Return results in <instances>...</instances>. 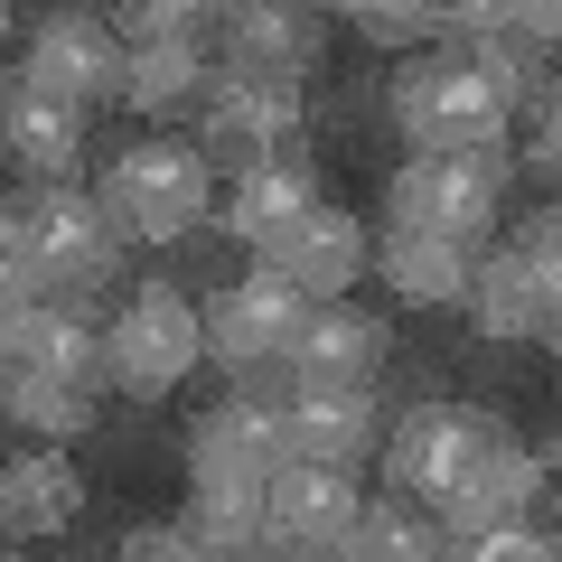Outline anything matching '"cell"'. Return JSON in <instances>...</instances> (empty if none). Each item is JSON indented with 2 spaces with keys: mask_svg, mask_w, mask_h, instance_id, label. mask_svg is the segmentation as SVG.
I'll return each instance as SVG.
<instances>
[{
  "mask_svg": "<svg viewBox=\"0 0 562 562\" xmlns=\"http://www.w3.org/2000/svg\"><path fill=\"white\" fill-rule=\"evenodd\" d=\"M76 506H85V479L66 460H47V450H20L10 479H0V516H10V535H57Z\"/></svg>",
  "mask_w": 562,
  "mask_h": 562,
  "instance_id": "23",
  "label": "cell"
},
{
  "mask_svg": "<svg viewBox=\"0 0 562 562\" xmlns=\"http://www.w3.org/2000/svg\"><path fill=\"white\" fill-rule=\"evenodd\" d=\"M469 319H479V338H553V310H543V281H535V262H525V244H497V254L479 262Z\"/></svg>",
  "mask_w": 562,
  "mask_h": 562,
  "instance_id": "20",
  "label": "cell"
},
{
  "mask_svg": "<svg viewBox=\"0 0 562 562\" xmlns=\"http://www.w3.org/2000/svg\"><path fill=\"white\" fill-rule=\"evenodd\" d=\"M441 516L431 506H413V497H375L357 516V535L338 543V562H441Z\"/></svg>",
  "mask_w": 562,
  "mask_h": 562,
  "instance_id": "24",
  "label": "cell"
},
{
  "mask_svg": "<svg viewBox=\"0 0 562 562\" xmlns=\"http://www.w3.org/2000/svg\"><path fill=\"white\" fill-rule=\"evenodd\" d=\"M384 281H394L403 301H469V281H479V254L469 244H441V235H403L384 225Z\"/></svg>",
  "mask_w": 562,
  "mask_h": 562,
  "instance_id": "21",
  "label": "cell"
},
{
  "mask_svg": "<svg viewBox=\"0 0 562 562\" xmlns=\"http://www.w3.org/2000/svg\"><path fill=\"white\" fill-rule=\"evenodd\" d=\"M291 366H301V384H366L384 366V319H366L347 301H319L301 347H291Z\"/></svg>",
  "mask_w": 562,
  "mask_h": 562,
  "instance_id": "18",
  "label": "cell"
},
{
  "mask_svg": "<svg viewBox=\"0 0 562 562\" xmlns=\"http://www.w3.org/2000/svg\"><path fill=\"white\" fill-rule=\"evenodd\" d=\"M0 132H10V160H20L38 188H66V179H76V160H85V113L47 103L29 76H10V113H0Z\"/></svg>",
  "mask_w": 562,
  "mask_h": 562,
  "instance_id": "16",
  "label": "cell"
},
{
  "mask_svg": "<svg viewBox=\"0 0 562 562\" xmlns=\"http://www.w3.org/2000/svg\"><path fill=\"white\" fill-rule=\"evenodd\" d=\"M553 338H562V328H553Z\"/></svg>",
  "mask_w": 562,
  "mask_h": 562,
  "instance_id": "35",
  "label": "cell"
},
{
  "mask_svg": "<svg viewBox=\"0 0 562 562\" xmlns=\"http://www.w3.org/2000/svg\"><path fill=\"white\" fill-rule=\"evenodd\" d=\"M254 562H301V553H272V543H262V553H254Z\"/></svg>",
  "mask_w": 562,
  "mask_h": 562,
  "instance_id": "33",
  "label": "cell"
},
{
  "mask_svg": "<svg viewBox=\"0 0 562 562\" xmlns=\"http://www.w3.org/2000/svg\"><path fill=\"white\" fill-rule=\"evenodd\" d=\"M497 450H506V431L487 413H469V403H431V413H403V431L384 441V479H394V497H413V506L441 516Z\"/></svg>",
  "mask_w": 562,
  "mask_h": 562,
  "instance_id": "2",
  "label": "cell"
},
{
  "mask_svg": "<svg viewBox=\"0 0 562 562\" xmlns=\"http://www.w3.org/2000/svg\"><path fill=\"white\" fill-rule=\"evenodd\" d=\"M525 262H535V281H543V310H553V328H562V206H543L535 225H525Z\"/></svg>",
  "mask_w": 562,
  "mask_h": 562,
  "instance_id": "28",
  "label": "cell"
},
{
  "mask_svg": "<svg viewBox=\"0 0 562 562\" xmlns=\"http://www.w3.org/2000/svg\"><path fill=\"white\" fill-rule=\"evenodd\" d=\"M291 422V460H319V469H357L375 450V394L366 384H301L281 403Z\"/></svg>",
  "mask_w": 562,
  "mask_h": 562,
  "instance_id": "13",
  "label": "cell"
},
{
  "mask_svg": "<svg viewBox=\"0 0 562 562\" xmlns=\"http://www.w3.org/2000/svg\"><path fill=\"white\" fill-rule=\"evenodd\" d=\"M10 422L20 431H38V441H66V431H85V394L76 384H47V375H29V366H10Z\"/></svg>",
  "mask_w": 562,
  "mask_h": 562,
  "instance_id": "26",
  "label": "cell"
},
{
  "mask_svg": "<svg viewBox=\"0 0 562 562\" xmlns=\"http://www.w3.org/2000/svg\"><path fill=\"white\" fill-rule=\"evenodd\" d=\"M122 562H206V553L179 535V525H140V535L122 543Z\"/></svg>",
  "mask_w": 562,
  "mask_h": 562,
  "instance_id": "31",
  "label": "cell"
},
{
  "mask_svg": "<svg viewBox=\"0 0 562 562\" xmlns=\"http://www.w3.org/2000/svg\"><path fill=\"white\" fill-rule=\"evenodd\" d=\"M113 225L122 235H140V244H169V235H188V225L206 216V150H188V140H169V132H150V140H132L113 160Z\"/></svg>",
  "mask_w": 562,
  "mask_h": 562,
  "instance_id": "4",
  "label": "cell"
},
{
  "mask_svg": "<svg viewBox=\"0 0 562 562\" xmlns=\"http://www.w3.org/2000/svg\"><path fill=\"white\" fill-rule=\"evenodd\" d=\"M10 366H29V375H47V384H76V394H94L103 375H113V338H103L85 310H66V301H38V310H10Z\"/></svg>",
  "mask_w": 562,
  "mask_h": 562,
  "instance_id": "10",
  "label": "cell"
},
{
  "mask_svg": "<svg viewBox=\"0 0 562 562\" xmlns=\"http://www.w3.org/2000/svg\"><path fill=\"white\" fill-rule=\"evenodd\" d=\"M262 262H272V272H291V281L310 291V301H338L347 281L366 272V225L347 216V206H319V216H310L301 235H281Z\"/></svg>",
  "mask_w": 562,
  "mask_h": 562,
  "instance_id": "17",
  "label": "cell"
},
{
  "mask_svg": "<svg viewBox=\"0 0 562 562\" xmlns=\"http://www.w3.org/2000/svg\"><path fill=\"white\" fill-rule=\"evenodd\" d=\"M543 497H553V487H543V469L525 460L516 441H506L497 460H487L479 479H469L460 497L441 506V535H497V525H525V516H535Z\"/></svg>",
  "mask_w": 562,
  "mask_h": 562,
  "instance_id": "19",
  "label": "cell"
},
{
  "mask_svg": "<svg viewBox=\"0 0 562 562\" xmlns=\"http://www.w3.org/2000/svg\"><path fill=\"white\" fill-rule=\"evenodd\" d=\"M553 497H562V487H553Z\"/></svg>",
  "mask_w": 562,
  "mask_h": 562,
  "instance_id": "34",
  "label": "cell"
},
{
  "mask_svg": "<svg viewBox=\"0 0 562 562\" xmlns=\"http://www.w3.org/2000/svg\"><path fill=\"white\" fill-rule=\"evenodd\" d=\"M319 216V169L301 160V150H281V160H262V169H244L235 179V198H225V225H235L254 254H272L281 235H301V225Z\"/></svg>",
  "mask_w": 562,
  "mask_h": 562,
  "instance_id": "15",
  "label": "cell"
},
{
  "mask_svg": "<svg viewBox=\"0 0 562 562\" xmlns=\"http://www.w3.org/2000/svg\"><path fill=\"white\" fill-rule=\"evenodd\" d=\"M206 347V310H188L169 281H150V291H132V310L113 319V384L140 403H160L169 384L198 366Z\"/></svg>",
  "mask_w": 562,
  "mask_h": 562,
  "instance_id": "6",
  "label": "cell"
},
{
  "mask_svg": "<svg viewBox=\"0 0 562 562\" xmlns=\"http://www.w3.org/2000/svg\"><path fill=\"white\" fill-rule=\"evenodd\" d=\"M535 160H543V169H562V85L543 94V132H535Z\"/></svg>",
  "mask_w": 562,
  "mask_h": 562,
  "instance_id": "32",
  "label": "cell"
},
{
  "mask_svg": "<svg viewBox=\"0 0 562 562\" xmlns=\"http://www.w3.org/2000/svg\"><path fill=\"white\" fill-rule=\"evenodd\" d=\"M291 132H301V94L291 85H262V76H225L216 85V113H206V150L216 160H281L291 150Z\"/></svg>",
  "mask_w": 562,
  "mask_h": 562,
  "instance_id": "12",
  "label": "cell"
},
{
  "mask_svg": "<svg viewBox=\"0 0 562 562\" xmlns=\"http://www.w3.org/2000/svg\"><path fill=\"white\" fill-rule=\"evenodd\" d=\"M366 497H357V469H319V460H291L272 479V553H338L357 535Z\"/></svg>",
  "mask_w": 562,
  "mask_h": 562,
  "instance_id": "9",
  "label": "cell"
},
{
  "mask_svg": "<svg viewBox=\"0 0 562 562\" xmlns=\"http://www.w3.org/2000/svg\"><path fill=\"white\" fill-rule=\"evenodd\" d=\"M310 291L291 272H272V262H262V272H244L235 291H216V301H206V347H216L225 366H262V357H291V347H301V328H310Z\"/></svg>",
  "mask_w": 562,
  "mask_h": 562,
  "instance_id": "7",
  "label": "cell"
},
{
  "mask_svg": "<svg viewBox=\"0 0 562 562\" xmlns=\"http://www.w3.org/2000/svg\"><path fill=\"white\" fill-rule=\"evenodd\" d=\"M20 76L38 85L47 103H66V113H94V103H113L122 85H132L122 20H94V10H57V20H38V38H29Z\"/></svg>",
  "mask_w": 562,
  "mask_h": 562,
  "instance_id": "5",
  "label": "cell"
},
{
  "mask_svg": "<svg viewBox=\"0 0 562 562\" xmlns=\"http://www.w3.org/2000/svg\"><path fill=\"white\" fill-rule=\"evenodd\" d=\"M179 535L198 543L206 562H254L262 543H272V479H198Z\"/></svg>",
  "mask_w": 562,
  "mask_h": 562,
  "instance_id": "14",
  "label": "cell"
},
{
  "mask_svg": "<svg viewBox=\"0 0 562 562\" xmlns=\"http://www.w3.org/2000/svg\"><path fill=\"white\" fill-rule=\"evenodd\" d=\"M347 20H357L366 38H384V47H413V38H431V29H441V10H394V0H357Z\"/></svg>",
  "mask_w": 562,
  "mask_h": 562,
  "instance_id": "29",
  "label": "cell"
},
{
  "mask_svg": "<svg viewBox=\"0 0 562 562\" xmlns=\"http://www.w3.org/2000/svg\"><path fill=\"white\" fill-rule=\"evenodd\" d=\"M20 225L29 244H38L47 281H66V291H94V281H113V206L85 198V188H38V198H20Z\"/></svg>",
  "mask_w": 562,
  "mask_h": 562,
  "instance_id": "8",
  "label": "cell"
},
{
  "mask_svg": "<svg viewBox=\"0 0 562 562\" xmlns=\"http://www.w3.org/2000/svg\"><path fill=\"white\" fill-rule=\"evenodd\" d=\"M497 198H506V150H413L394 179V225L441 235V244H479Z\"/></svg>",
  "mask_w": 562,
  "mask_h": 562,
  "instance_id": "3",
  "label": "cell"
},
{
  "mask_svg": "<svg viewBox=\"0 0 562 562\" xmlns=\"http://www.w3.org/2000/svg\"><path fill=\"white\" fill-rule=\"evenodd\" d=\"M450 553L460 562H562V543L535 535V525H497V535H450Z\"/></svg>",
  "mask_w": 562,
  "mask_h": 562,
  "instance_id": "27",
  "label": "cell"
},
{
  "mask_svg": "<svg viewBox=\"0 0 562 562\" xmlns=\"http://www.w3.org/2000/svg\"><path fill=\"white\" fill-rule=\"evenodd\" d=\"M122 38L150 47V38H198V10L188 0H150V10H122Z\"/></svg>",
  "mask_w": 562,
  "mask_h": 562,
  "instance_id": "30",
  "label": "cell"
},
{
  "mask_svg": "<svg viewBox=\"0 0 562 562\" xmlns=\"http://www.w3.org/2000/svg\"><path fill=\"white\" fill-rule=\"evenodd\" d=\"M291 469V422H281V403H216V413L198 422V441H188V479H281Z\"/></svg>",
  "mask_w": 562,
  "mask_h": 562,
  "instance_id": "11",
  "label": "cell"
},
{
  "mask_svg": "<svg viewBox=\"0 0 562 562\" xmlns=\"http://www.w3.org/2000/svg\"><path fill=\"white\" fill-rule=\"evenodd\" d=\"M188 85H198V38H150V47H132V85H122V94H132L140 113H169Z\"/></svg>",
  "mask_w": 562,
  "mask_h": 562,
  "instance_id": "25",
  "label": "cell"
},
{
  "mask_svg": "<svg viewBox=\"0 0 562 562\" xmlns=\"http://www.w3.org/2000/svg\"><path fill=\"white\" fill-rule=\"evenodd\" d=\"M310 57H319V20L310 10H235V76L291 85Z\"/></svg>",
  "mask_w": 562,
  "mask_h": 562,
  "instance_id": "22",
  "label": "cell"
},
{
  "mask_svg": "<svg viewBox=\"0 0 562 562\" xmlns=\"http://www.w3.org/2000/svg\"><path fill=\"white\" fill-rule=\"evenodd\" d=\"M394 122L413 150H497L506 140V94L469 47H431L394 76Z\"/></svg>",
  "mask_w": 562,
  "mask_h": 562,
  "instance_id": "1",
  "label": "cell"
}]
</instances>
